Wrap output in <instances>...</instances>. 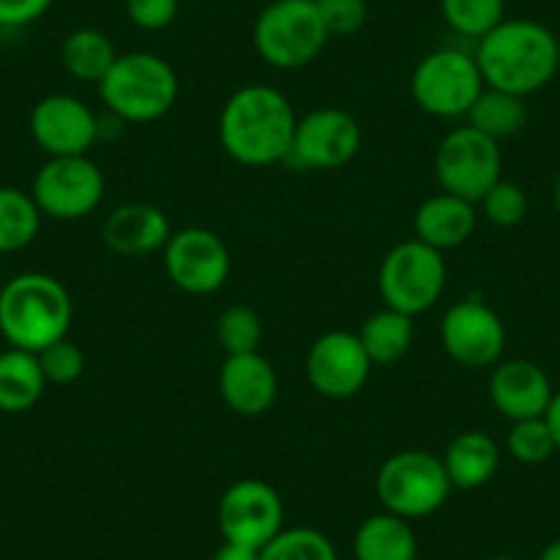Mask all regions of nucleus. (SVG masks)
<instances>
[{
  "label": "nucleus",
  "instance_id": "obj_1",
  "mask_svg": "<svg viewBox=\"0 0 560 560\" xmlns=\"http://www.w3.org/2000/svg\"><path fill=\"white\" fill-rule=\"evenodd\" d=\"M298 113L272 85H242L220 110V143L234 163L267 168L292 154Z\"/></svg>",
  "mask_w": 560,
  "mask_h": 560
},
{
  "label": "nucleus",
  "instance_id": "obj_2",
  "mask_svg": "<svg viewBox=\"0 0 560 560\" xmlns=\"http://www.w3.org/2000/svg\"><path fill=\"white\" fill-rule=\"evenodd\" d=\"M476 63L487 89L530 96L558 74L560 42L536 20H503L478 39Z\"/></svg>",
  "mask_w": 560,
  "mask_h": 560
},
{
  "label": "nucleus",
  "instance_id": "obj_3",
  "mask_svg": "<svg viewBox=\"0 0 560 560\" xmlns=\"http://www.w3.org/2000/svg\"><path fill=\"white\" fill-rule=\"evenodd\" d=\"M72 316V298L52 275H14L0 289V336L14 349L39 354L45 347L69 336Z\"/></svg>",
  "mask_w": 560,
  "mask_h": 560
},
{
  "label": "nucleus",
  "instance_id": "obj_4",
  "mask_svg": "<svg viewBox=\"0 0 560 560\" xmlns=\"http://www.w3.org/2000/svg\"><path fill=\"white\" fill-rule=\"evenodd\" d=\"M100 96L107 113L127 124H149L171 113L179 96V78L165 58L154 52L118 56L102 78Z\"/></svg>",
  "mask_w": 560,
  "mask_h": 560
},
{
  "label": "nucleus",
  "instance_id": "obj_5",
  "mask_svg": "<svg viewBox=\"0 0 560 560\" xmlns=\"http://www.w3.org/2000/svg\"><path fill=\"white\" fill-rule=\"evenodd\" d=\"M327 39L314 0H272L253 25V47L275 69L308 67Z\"/></svg>",
  "mask_w": 560,
  "mask_h": 560
},
{
  "label": "nucleus",
  "instance_id": "obj_6",
  "mask_svg": "<svg viewBox=\"0 0 560 560\" xmlns=\"http://www.w3.org/2000/svg\"><path fill=\"white\" fill-rule=\"evenodd\" d=\"M451 478L440 456L429 451H398L382 462L376 472V498L387 514L401 520H423L445 505Z\"/></svg>",
  "mask_w": 560,
  "mask_h": 560
},
{
  "label": "nucleus",
  "instance_id": "obj_7",
  "mask_svg": "<svg viewBox=\"0 0 560 560\" xmlns=\"http://www.w3.org/2000/svg\"><path fill=\"white\" fill-rule=\"evenodd\" d=\"M448 267L443 253L427 242L407 240L387 250L380 264V298L385 308L398 314H427L445 292Z\"/></svg>",
  "mask_w": 560,
  "mask_h": 560
},
{
  "label": "nucleus",
  "instance_id": "obj_8",
  "mask_svg": "<svg viewBox=\"0 0 560 560\" xmlns=\"http://www.w3.org/2000/svg\"><path fill=\"white\" fill-rule=\"evenodd\" d=\"M487 89L478 69L476 56L462 50H434L412 72V100L429 116L438 118H465L481 91Z\"/></svg>",
  "mask_w": 560,
  "mask_h": 560
},
{
  "label": "nucleus",
  "instance_id": "obj_9",
  "mask_svg": "<svg viewBox=\"0 0 560 560\" xmlns=\"http://www.w3.org/2000/svg\"><path fill=\"white\" fill-rule=\"evenodd\" d=\"M503 154L498 140L467 127L451 129L434 154V174L443 192L478 203L503 176Z\"/></svg>",
  "mask_w": 560,
  "mask_h": 560
},
{
  "label": "nucleus",
  "instance_id": "obj_10",
  "mask_svg": "<svg viewBox=\"0 0 560 560\" xmlns=\"http://www.w3.org/2000/svg\"><path fill=\"white\" fill-rule=\"evenodd\" d=\"M36 207L52 220H80L94 212L105 196L100 165L83 158H50L31 185Z\"/></svg>",
  "mask_w": 560,
  "mask_h": 560
},
{
  "label": "nucleus",
  "instance_id": "obj_11",
  "mask_svg": "<svg viewBox=\"0 0 560 560\" xmlns=\"http://www.w3.org/2000/svg\"><path fill=\"white\" fill-rule=\"evenodd\" d=\"M163 264L171 283L187 294H214L231 275V253L225 242L209 229L174 231L163 247Z\"/></svg>",
  "mask_w": 560,
  "mask_h": 560
},
{
  "label": "nucleus",
  "instance_id": "obj_12",
  "mask_svg": "<svg viewBox=\"0 0 560 560\" xmlns=\"http://www.w3.org/2000/svg\"><path fill=\"white\" fill-rule=\"evenodd\" d=\"M218 525L225 541L264 549L283 530V500L267 481L242 478L220 498Z\"/></svg>",
  "mask_w": 560,
  "mask_h": 560
},
{
  "label": "nucleus",
  "instance_id": "obj_13",
  "mask_svg": "<svg viewBox=\"0 0 560 560\" xmlns=\"http://www.w3.org/2000/svg\"><path fill=\"white\" fill-rule=\"evenodd\" d=\"M360 143L363 132L354 116L341 107H319L298 118L289 160L305 171H336L358 158Z\"/></svg>",
  "mask_w": 560,
  "mask_h": 560
},
{
  "label": "nucleus",
  "instance_id": "obj_14",
  "mask_svg": "<svg viewBox=\"0 0 560 560\" xmlns=\"http://www.w3.org/2000/svg\"><path fill=\"white\" fill-rule=\"evenodd\" d=\"M445 354L465 369L498 365L505 349V325L481 300H462L440 322Z\"/></svg>",
  "mask_w": 560,
  "mask_h": 560
},
{
  "label": "nucleus",
  "instance_id": "obj_15",
  "mask_svg": "<svg viewBox=\"0 0 560 560\" xmlns=\"http://www.w3.org/2000/svg\"><path fill=\"white\" fill-rule=\"evenodd\" d=\"M371 360L360 343L358 332L330 330L314 341L305 358V374H308L311 387L319 396L343 398L358 396L365 387L371 374Z\"/></svg>",
  "mask_w": 560,
  "mask_h": 560
},
{
  "label": "nucleus",
  "instance_id": "obj_16",
  "mask_svg": "<svg viewBox=\"0 0 560 560\" xmlns=\"http://www.w3.org/2000/svg\"><path fill=\"white\" fill-rule=\"evenodd\" d=\"M31 135L50 158H83L100 140V116L69 94H50L31 110Z\"/></svg>",
  "mask_w": 560,
  "mask_h": 560
},
{
  "label": "nucleus",
  "instance_id": "obj_17",
  "mask_svg": "<svg viewBox=\"0 0 560 560\" xmlns=\"http://www.w3.org/2000/svg\"><path fill=\"white\" fill-rule=\"evenodd\" d=\"M555 390L549 376L530 360H505L494 365L489 376V398L494 409L511 423L527 418H544Z\"/></svg>",
  "mask_w": 560,
  "mask_h": 560
},
{
  "label": "nucleus",
  "instance_id": "obj_18",
  "mask_svg": "<svg viewBox=\"0 0 560 560\" xmlns=\"http://www.w3.org/2000/svg\"><path fill=\"white\" fill-rule=\"evenodd\" d=\"M220 396L245 418L269 412L278 398V374L264 354H225L220 369Z\"/></svg>",
  "mask_w": 560,
  "mask_h": 560
},
{
  "label": "nucleus",
  "instance_id": "obj_19",
  "mask_svg": "<svg viewBox=\"0 0 560 560\" xmlns=\"http://www.w3.org/2000/svg\"><path fill=\"white\" fill-rule=\"evenodd\" d=\"M171 223L154 203H124L107 214L102 242L121 256H147L163 250L171 240Z\"/></svg>",
  "mask_w": 560,
  "mask_h": 560
},
{
  "label": "nucleus",
  "instance_id": "obj_20",
  "mask_svg": "<svg viewBox=\"0 0 560 560\" xmlns=\"http://www.w3.org/2000/svg\"><path fill=\"white\" fill-rule=\"evenodd\" d=\"M476 203L451 192H434L415 212V240L443 253L465 245L476 231Z\"/></svg>",
  "mask_w": 560,
  "mask_h": 560
},
{
  "label": "nucleus",
  "instance_id": "obj_21",
  "mask_svg": "<svg viewBox=\"0 0 560 560\" xmlns=\"http://www.w3.org/2000/svg\"><path fill=\"white\" fill-rule=\"evenodd\" d=\"M445 472L454 489H481L500 467V448L487 432H462L451 440L443 456Z\"/></svg>",
  "mask_w": 560,
  "mask_h": 560
},
{
  "label": "nucleus",
  "instance_id": "obj_22",
  "mask_svg": "<svg viewBox=\"0 0 560 560\" xmlns=\"http://www.w3.org/2000/svg\"><path fill=\"white\" fill-rule=\"evenodd\" d=\"M354 560H415L418 558V538L412 525L396 514L369 516L354 533Z\"/></svg>",
  "mask_w": 560,
  "mask_h": 560
},
{
  "label": "nucleus",
  "instance_id": "obj_23",
  "mask_svg": "<svg viewBox=\"0 0 560 560\" xmlns=\"http://www.w3.org/2000/svg\"><path fill=\"white\" fill-rule=\"evenodd\" d=\"M45 387L47 380L34 352L14 347L0 352V412H28Z\"/></svg>",
  "mask_w": 560,
  "mask_h": 560
},
{
  "label": "nucleus",
  "instance_id": "obj_24",
  "mask_svg": "<svg viewBox=\"0 0 560 560\" xmlns=\"http://www.w3.org/2000/svg\"><path fill=\"white\" fill-rule=\"evenodd\" d=\"M360 343L374 365H390L409 352L415 338L412 316L398 314L393 308H382L371 314L358 330Z\"/></svg>",
  "mask_w": 560,
  "mask_h": 560
},
{
  "label": "nucleus",
  "instance_id": "obj_25",
  "mask_svg": "<svg viewBox=\"0 0 560 560\" xmlns=\"http://www.w3.org/2000/svg\"><path fill=\"white\" fill-rule=\"evenodd\" d=\"M116 47L102 31L78 28L63 39L61 63L74 80L83 83H102L110 67L116 63Z\"/></svg>",
  "mask_w": 560,
  "mask_h": 560
},
{
  "label": "nucleus",
  "instance_id": "obj_26",
  "mask_svg": "<svg viewBox=\"0 0 560 560\" xmlns=\"http://www.w3.org/2000/svg\"><path fill=\"white\" fill-rule=\"evenodd\" d=\"M465 118L472 129H478V132L500 143L503 138H511V135L522 132V127H525V96L505 94V91L498 89H483Z\"/></svg>",
  "mask_w": 560,
  "mask_h": 560
},
{
  "label": "nucleus",
  "instance_id": "obj_27",
  "mask_svg": "<svg viewBox=\"0 0 560 560\" xmlns=\"http://www.w3.org/2000/svg\"><path fill=\"white\" fill-rule=\"evenodd\" d=\"M45 214L34 196L18 187H0V253H18L39 236Z\"/></svg>",
  "mask_w": 560,
  "mask_h": 560
},
{
  "label": "nucleus",
  "instance_id": "obj_28",
  "mask_svg": "<svg viewBox=\"0 0 560 560\" xmlns=\"http://www.w3.org/2000/svg\"><path fill=\"white\" fill-rule=\"evenodd\" d=\"M440 12L454 34L483 39L505 20V0H440Z\"/></svg>",
  "mask_w": 560,
  "mask_h": 560
},
{
  "label": "nucleus",
  "instance_id": "obj_29",
  "mask_svg": "<svg viewBox=\"0 0 560 560\" xmlns=\"http://www.w3.org/2000/svg\"><path fill=\"white\" fill-rule=\"evenodd\" d=\"M258 560H338V552L330 538L314 527H283L258 552Z\"/></svg>",
  "mask_w": 560,
  "mask_h": 560
},
{
  "label": "nucleus",
  "instance_id": "obj_30",
  "mask_svg": "<svg viewBox=\"0 0 560 560\" xmlns=\"http://www.w3.org/2000/svg\"><path fill=\"white\" fill-rule=\"evenodd\" d=\"M214 332H218V341L225 349V354H250L258 352V343L264 338V325L261 316L253 308L231 305V308H225L218 316Z\"/></svg>",
  "mask_w": 560,
  "mask_h": 560
},
{
  "label": "nucleus",
  "instance_id": "obj_31",
  "mask_svg": "<svg viewBox=\"0 0 560 560\" xmlns=\"http://www.w3.org/2000/svg\"><path fill=\"white\" fill-rule=\"evenodd\" d=\"M505 448L522 465H541V462H547L558 451V445H555L547 418H527L511 423Z\"/></svg>",
  "mask_w": 560,
  "mask_h": 560
},
{
  "label": "nucleus",
  "instance_id": "obj_32",
  "mask_svg": "<svg viewBox=\"0 0 560 560\" xmlns=\"http://www.w3.org/2000/svg\"><path fill=\"white\" fill-rule=\"evenodd\" d=\"M483 218L498 229H514L527 218V192L514 182L500 179L498 185L489 187L487 196L478 201Z\"/></svg>",
  "mask_w": 560,
  "mask_h": 560
},
{
  "label": "nucleus",
  "instance_id": "obj_33",
  "mask_svg": "<svg viewBox=\"0 0 560 560\" xmlns=\"http://www.w3.org/2000/svg\"><path fill=\"white\" fill-rule=\"evenodd\" d=\"M36 358H39L47 385H72V382H78L83 376L85 354L78 343L69 341V336L45 347Z\"/></svg>",
  "mask_w": 560,
  "mask_h": 560
},
{
  "label": "nucleus",
  "instance_id": "obj_34",
  "mask_svg": "<svg viewBox=\"0 0 560 560\" xmlns=\"http://www.w3.org/2000/svg\"><path fill=\"white\" fill-rule=\"evenodd\" d=\"M314 3L330 36H352L369 23L365 0H314Z\"/></svg>",
  "mask_w": 560,
  "mask_h": 560
},
{
  "label": "nucleus",
  "instance_id": "obj_35",
  "mask_svg": "<svg viewBox=\"0 0 560 560\" xmlns=\"http://www.w3.org/2000/svg\"><path fill=\"white\" fill-rule=\"evenodd\" d=\"M179 14V0H127V18L140 31H163Z\"/></svg>",
  "mask_w": 560,
  "mask_h": 560
},
{
  "label": "nucleus",
  "instance_id": "obj_36",
  "mask_svg": "<svg viewBox=\"0 0 560 560\" xmlns=\"http://www.w3.org/2000/svg\"><path fill=\"white\" fill-rule=\"evenodd\" d=\"M52 0H0V28H25L50 12Z\"/></svg>",
  "mask_w": 560,
  "mask_h": 560
},
{
  "label": "nucleus",
  "instance_id": "obj_37",
  "mask_svg": "<svg viewBox=\"0 0 560 560\" xmlns=\"http://www.w3.org/2000/svg\"><path fill=\"white\" fill-rule=\"evenodd\" d=\"M258 552H261V549L245 547V544L225 541L223 547H220L218 552H214L212 560H258Z\"/></svg>",
  "mask_w": 560,
  "mask_h": 560
},
{
  "label": "nucleus",
  "instance_id": "obj_38",
  "mask_svg": "<svg viewBox=\"0 0 560 560\" xmlns=\"http://www.w3.org/2000/svg\"><path fill=\"white\" fill-rule=\"evenodd\" d=\"M544 418H547L549 429H552L555 445H558V451H560V390L552 396V401H549V409Z\"/></svg>",
  "mask_w": 560,
  "mask_h": 560
},
{
  "label": "nucleus",
  "instance_id": "obj_39",
  "mask_svg": "<svg viewBox=\"0 0 560 560\" xmlns=\"http://www.w3.org/2000/svg\"><path fill=\"white\" fill-rule=\"evenodd\" d=\"M538 560H560V538L558 541L547 544V547L541 549V555H538Z\"/></svg>",
  "mask_w": 560,
  "mask_h": 560
},
{
  "label": "nucleus",
  "instance_id": "obj_40",
  "mask_svg": "<svg viewBox=\"0 0 560 560\" xmlns=\"http://www.w3.org/2000/svg\"><path fill=\"white\" fill-rule=\"evenodd\" d=\"M555 209H558V214H560V176H558V182H555Z\"/></svg>",
  "mask_w": 560,
  "mask_h": 560
},
{
  "label": "nucleus",
  "instance_id": "obj_41",
  "mask_svg": "<svg viewBox=\"0 0 560 560\" xmlns=\"http://www.w3.org/2000/svg\"><path fill=\"white\" fill-rule=\"evenodd\" d=\"M489 560H516V558H511V555H494V558H489Z\"/></svg>",
  "mask_w": 560,
  "mask_h": 560
}]
</instances>
